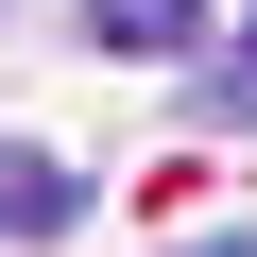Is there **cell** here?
I'll return each instance as SVG.
<instances>
[{
    "label": "cell",
    "mask_w": 257,
    "mask_h": 257,
    "mask_svg": "<svg viewBox=\"0 0 257 257\" xmlns=\"http://www.w3.org/2000/svg\"><path fill=\"white\" fill-rule=\"evenodd\" d=\"M69 223H86V172L52 138H0V240H69Z\"/></svg>",
    "instance_id": "obj_1"
},
{
    "label": "cell",
    "mask_w": 257,
    "mask_h": 257,
    "mask_svg": "<svg viewBox=\"0 0 257 257\" xmlns=\"http://www.w3.org/2000/svg\"><path fill=\"white\" fill-rule=\"evenodd\" d=\"M206 18H223V0H86V52H120V69H172V52H206Z\"/></svg>",
    "instance_id": "obj_2"
},
{
    "label": "cell",
    "mask_w": 257,
    "mask_h": 257,
    "mask_svg": "<svg viewBox=\"0 0 257 257\" xmlns=\"http://www.w3.org/2000/svg\"><path fill=\"white\" fill-rule=\"evenodd\" d=\"M206 120H223V138H257V18L206 52Z\"/></svg>",
    "instance_id": "obj_3"
},
{
    "label": "cell",
    "mask_w": 257,
    "mask_h": 257,
    "mask_svg": "<svg viewBox=\"0 0 257 257\" xmlns=\"http://www.w3.org/2000/svg\"><path fill=\"white\" fill-rule=\"evenodd\" d=\"M172 257H257V223H240V240H172Z\"/></svg>",
    "instance_id": "obj_4"
}]
</instances>
